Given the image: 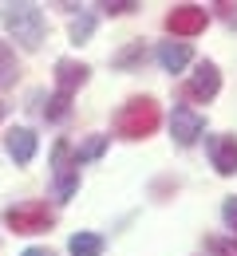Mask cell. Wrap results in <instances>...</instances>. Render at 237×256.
Here are the masks:
<instances>
[{
    "mask_svg": "<svg viewBox=\"0 0 237 256\" xmlns=\"http://www.w3.org/2000/svg\"><path fill=\"white\" fill-rule=\"evenodd\" d=\"M4 150L20 162V166H24V162H32L36 158V134L28 126H12L8 134H4Z\"/></svg>",
    "mask_w": 237,
    "mask_h": 256,
    "instance_id": "obj_10",
    "label": "cell"
},
{
    "mask_svg": "<svg viewBox=\"0 0 237 256\" xmlns=\"http://www.w3.org/2000/svg\"><path fill=\"white\" fill-rule=\"evenodd\" d=\"M4 110H8V106H4V102H0V122H4Z\"/></svg>",
    "mask_w": 237,
    "mask_h": 256,
    "instance_id": "obj_23",
    "label": "cell"
},
{
    "mask_svg": "<svg viewBox=\"0 0 237 256\" xmlns=\"http://www.w3.org/2000/svg\"><path fill=\"white\" fill-rule=\"evenodd\" d=\"M52 178H56V193L64 201L79 190V166H75V154L68 142H56V150H52Z\"/></svg>",
    "mask_w": 237,
    "mask_h": 256,
    "instance_id": "obj_4",
    "label": "cell"
},
{
    "mask_svg": "<svg viewBox=\"0 0 237 256\" xmlns=\"http://www.w3.org/2000/svg\"><path fill=\"white\" fill-rule=\"evenodd\" d=\"M87 75H91V67L87 64H75V60H60L56 64V87H60V95H75L83 83H87Z\"/></svg>",
    "mask_w": 237,
    "mask_h": 256,
    "instance_id": "obj_9",
    "label": "cell"
},
{
    "mask_svg": "<svg viewBox=\"0 0 237 256\" xmlns=\"http://www.w3.org/2000/svg\"><path fill=\"white\" fill-rule=\"evenodd\" d=\"M0 20L16 36V44L24 52H36L44 44V36H48V20H44L40 4H0Z\"/></svg>",
    "mask_w": 237,
    "mask_h": 256,
    "instance_id": "obj_1",
    "label": "cell"
},
{
    "mask_svg": "<svg viewBox=\"0 0 237 256\" xmlns=\"http://www.w3.org/2000/svg\"><path fill=\"white\" fill-rule=\"evenodd\" d=\"M170 134H174V142L178 146H194L198 138L205 134V118L194 110V106H174V114H170Z\"/></svg>",
    "mask_w": 237,
    "mask_h": 256,
    "instance_id": "obj_6",
    "label": "cell"
},
{
    "mask_svg": "<svg viewBox=\"0 0 237 256\" xmlns=\"http://www.w3.org/2000/svg\"><path fill=\"white\" fill-rule=\"evenodd\" d=\"M205 20H209V12H205L202 4H178V8L166 12V32L182 36V44H186L190 36H198L205 28Z\"/></svg>",
    "mask_w": 237,
    "mask_h": 256,
    "instance_id": "obj_5",
    "label": "cell"
},
{
    "mask_svg": "<svg viewBox=\"0 0 237 256\" xmlns=\"http://www.w3.org/2000/svg\"><path fill=\"white\" fill-rule=\"evenodd\" d=\"M209 256H237V236H205Z\"/></svg>",
    "mask_w": 237,
    "mask_h": 256,
    "instance_id": "obj_17",
    "label": "cell"
},
{
    "mask_svg": "<svg viewBox=\"0 0 237 256\" xmlns=\"http://www.w3.org/2000/svg\"><path fill=\"white\" fill-rule=\"evenodd\" d=\"M68 110H71V98H68V95H60V91H56V95L48 98V110H44V114H48L52 122H60V118H68Z\"/></svg>",
    "mask_w": 237,
    "mask_h": 256,
    "instance_id": "obj_18",
    "label": "cell"
},
{
    "mask_svg": "<svg viewBox=\"0 0 237 256\" xmlns=\"http://www.w3.org/2000/svg\"><path fill=\"white\" fill-rule=\"evenodd\" d=\"M209 162L221 178H233L237 174V138L233 134H213L209 138Z\"/></svg>",
    "mask_w": 237,
    "mask_h": 256,
    "instance_id": "obj_8",
    "label": "cell"
},
{
    "mask_svg": "<svg viewBox=\"0 0 237 256\" xmlns=\"http://www.w3.org/2000/svg\"><path fill=\"white\" fill-rule=\"evenodd\" d=\"M103 150H107V134H91V138H87L79 150H71V154H75V166H83V162H95Z\"/></svg>",
    "mask_w": 237,
    "mask_h": 256,
    "instance_id": "obj_14",
    "label": "cell"
},
{
    "mask_svg": "<svg viewBox=\"0 0 237 256\" xmlns=\"http://www.w3.org/2000/svg\"><path fill=\"white\" fill-rule=\"evenodd\" d=\"M162 122V110H158V102L154 98H131V102H123L119 106V114H115V134L119 138H146V134H154Z\"/></svg>",
    "mask_w": 237,
    "mask_h": 256,
    "instance_id": "obj_2",
    "label": "cell"
},
{
    "mask_svg": "<svg viewBox=\"0 0 237 256\" xmlns=\"http://www.w3.org/2000/svg\"><path fill=\"white\" fill-rule=\"evenodd\" d=\"M56 221V213L44 205V201H28V205H12L4 209V224L16 228V232H48Z\"/></svg>",
    "mask_w": 237,
    "mask_h": 256,
    "instance_id": "obj_3",
    "label": "cell"
},
{
    "mask_svg": "<svg viewBox=\"0 0 237 256\" xmlns=\"http://www.w3.org/2000/svg\"><path fill=\"white\" fill-rule=\"evenodd\" d=\"M146 60V48H142V40L138 44H131V48H123L119 56H115V67H123V71H131V67H138Z\"/></svg>",
    "mask_w": 237,
    "mask_h": 256,
    "instance_id": "obj_16",
    "label": "cell"
},
{
    "mask_svg": "<svg viewBox=\"0 0 237 256\" xmlns=\"http://www.w3.org/2000/svg\"><path fill=\"white\" fill-rule=\"evenodd\" d=\"M194 60V52H190V44H182V40H166L162 48H158V64H162V71H182V67Z\"/></svg>",
    "mask_w": 237,
    "mask_h": 256,
    "instance_id": "obj_11",
    "label": "cell"
},
{
    "mask_svg": "<svg viewBox=\"0 0 237 256\" xmlns=\"http://www.w3.org/2000/svg\"><path fill=\"white\" fill-rule=\"evenodd\" d=\"M221 217H225V224L233 228V236H237V197H225V205H221Z\"/></svg>",
    "mask_w": 237,
    "mask_h": 256,
    "instance_id": "obj_20",
    "label": "cell"
},
{
    "mask_svg": "<svg viewBox=\"0 0 237 256\" xmlns=\"http://www.w3.org/2000/svg\"><path fill=\"white\" fill-rule=\"evenodd\" d=\"M213 8H217V16H221L225 24H237V4H225V0H217Z\"/></svg>",
    "mask_w": 237,
    "mask_h": 256,
    "instance_id": "obj_21",
    "label": "cell"
},
{
    "mask_svg": "<svg viewBox=\"0 0 237 256\" xmlns=\"http://www.w3.org/2000/svg\"><path fill=\"white\" fill-rule=\"evenodd\" d=\"M20 256H52L48 248H28V252H20Z\"/></svg>",
    "mask_w": 237,
    "mask_h": 256,
    "instance_id": "obj_22",
    "label": "cell"
},
{
    "mask_svg": "<svg viewBox=\"0 0 237 256\" xmlns=\"http://www.w3.org/2000/svg\"><path fill=\"white\" fill-rule=\"evenodd\" d=\"M221 91V71L213 64H198V71L186 79V87H182V95L190 98V102H209V98Z\"/></svg>",
    "mask_w": 237,
    "mask_h": 256,
    "instance_id": "obj_7",
    "label": "cell"
},
{
    "mask_svg": "<svg viewBox=\"0 0 237 256\" xmlns=\"http://www.w3.org/2000/svg\"><path fill=\"white\" fill-rule=\"evenodd\" d=\"M103 12H107V16H123V12H135L138 4L135 0H107V4H99Z\"/></svg>",
    "mask_w": 237,
    "mask_h": 256,
    "instance_id": "obj_19",
    "label": "cell"
},
{
    "mask_svg": "<svg viewBox=\"0 0 237 256\" xmlns=\"http://www.w3.org/2000/svg\"><path fill=\"white\" fill-rule=\"evenodd\" d=\"M91 32H95V16H91V12H79V16L71 20V44H87Z\"/></svg>",
    "mask_w": 237,
    "mask_h": 256,
    "instance_id": "obj_15",
    "label": "cell"
},
{
    "mask_svg": "<svg viewBox=\"0 0 237 256\" xmlns=\"http://www.w3.org/2000/svg\"><path fill=\"white\" fill-rule=\"evenodd\" d=\"M71 256H103V236H95V232H75L68 240Z\"/></svg>",
    "mask_w": 237,
    "mask_h": 256,
    "instance_id": "obj_12",
    "label": "cell"
},
{
    "mask_svg": "<svg viewBox=\"0 0 237 256\" xmlns=\"http://www.w3.org/2000/svg\"><path fill=\"white\" fill-rule=\"evenodd\" d=\"M16 75H20L16 56H12V48L0 40V91H4V87H12V83H16Z\"/></svg>",
    "mask_w": 237,
    "mask_h": 256,
    "instance_id": "obj_13",
    "label": "cell"
}]
</instances>
